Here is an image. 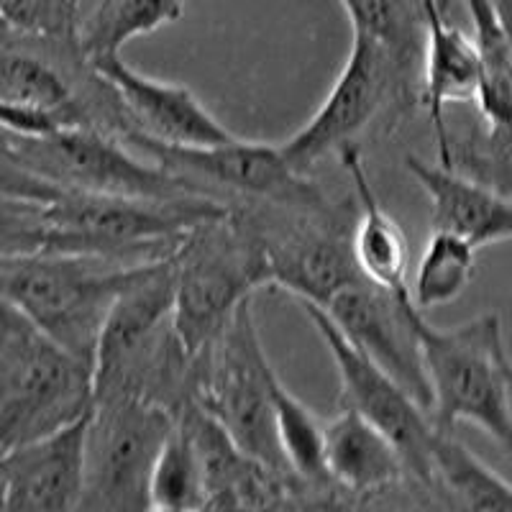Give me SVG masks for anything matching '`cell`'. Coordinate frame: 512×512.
<instances>
[{"mask_svg":"<svg viewBox=\"0 0 512 512\" xmlns=\"http://www.w3.org/2000/svg\"><path fill=\"white\" fill-rule=\"evenodd\" d=\"M410 323L431 395L433 428L454 433L459 423H474L507 451L512 438L510 356L500 315L484 313L461 326L438 328L413 305Z\"/></svg>","mask_w":512,"mask_h":512,"instance_id":"obj_1","label":"cell"},{"mask_svg":"<svg viewBox=\"0 0 512 512\" xmlns=\"http://www.w3.org/2000/svg\"><path fill=\"white\" fill-rule=\"evenodd\" d=\"M172 269V328L192 359L223 331L233 310L269 287L262 233L249 208L233 205L182 236Z\"/></svg>","mask_w":512,"mask_h":512,"instance_id":"obj_2","label":"cell"},{"mask_svg":"<svg viewBox=\"0 0 512 512\" xmlns=\"http://www.w3.org/2000/svg\"><path fill=\"white\" fill-rule=\"evenodd\" d=\"M228 203L213 195L128 198L59 190L47 203L41 251L100 256L118 264H146L175 254L182 236L218 216Z\"/></svg>","mask_w":512,"mask_h":512,"instance_id":"obj_3","label":"cell"},{"mask_svg":"<svg viewBox=\"0 0 512 512\" xmlns=\"http://www.w3.org/2000/svg\"><path fill=\"white\" fill-rule=\"evenodd\" d=\"M134 267L139 264L34 251L0 259V292L41 336L93 367L105 313Z\"/></svg>","mask_w":512,"mask_h":512,"instance_id":"obj_4","label":"cell"},{"mask_svg":"<svg viewBox=\"0 0 512 512\" xmlns=\"http://www.w3.org/2000/svg\"><path fill=\"white\" fill-rule=\"evenodd\" d=\"M272 372L249 297L233 310L223 331L195 356L190 395L244 454L290 474L274 438L269 397Z\"/></svg>","mask_w":512,"mask_h":512,"instance_id":"obj_5","label":"cell"},{"mask_svg":"<svg viewBox=\"0 0 512 512\" xmlns=\"http://www.w3.org/2000/svg\"><path fill=\"white\" fill-rule=\"evenodd\" d=\"M177 415L139 395L93 400L85 431V484L77 510H149V477Z\"/></svg>","mask_w":512,"mask_h":512,"instance_id":"obj_6","label":"cell"},{"mask_svg":"<svg viewBox=\"0 0 512 512\" xmlns=\"http://www.w3.org/2000/svg\"><path fill=\"white\" fill-rule=\"evenodd\" d=\"M3 134L8 152L54 190L162 200L210 195L200 185L172 175L152 159L136 157L121 139L100 128L72 126L39 136H21L11 131Z\"/></svg>","mask_w":512,"mask_h":512,"instance_id":"obj_7","label":"cell"},{"mask_svg":"<svg viewBox=\"0 0 512 512\" xmlns=\"http://www.w3.org/2000/svg\"><path fill=\"white\" fill-rule=\"evenodd\" d=\"M121 141L134 152L195 185H213L254 205L292 210L328 208V198L305 172H297L280 144L233 139L213 146H169L136 128H123Z\"/></svg>","mask_w":512,"mask_h":512,"instance_id":"obj_8","label":"cell"},{"mask_svg":"<svg viewBox=\"0 0 512 512\" xmlns=\"http://www.w3.org/2000/svg\"><path fill=\"white\" fill-rule=\"evenodd\" d=\"M410 98L413 88L402 80L390 54L359 24H351V52L333 88L318 111L282 141V154L297 172H308L326 154L354 144L390 105L408 108Z\"/></svg>","mask_w":512,"mask_h":512,"instance_id":"obj_9","label":"cell"},{"mask_svg":"<svg viewBox=\"0 0 512 512\" xmlns=\"http://www.w3.org/2000/svg\"><path fill=\"white\" fill-rule=\"evenodd\" d=\"M93 367L39 331L0 361V454L93 410Z\"/></svg>","mask_w":512,"mask_h":512,"instance_id":"obj_10","label":"cell"},{"mask_svg":"<svg viewBox=\"0 0 512 512\" xmlns=\"http://www.w3.org/2000/svg\"><path fill=\"white\" fill-rule=\"evenodd\" d=\"M267 254L269 287L285 290L297 303L323 305L351 282L361 280L349 246L344 216L336 208L251 210Z\"/></svg>","mask_w":512,"mask_h":512,"instance_id":"obj_11","label":"cell"},{"mask_svg":"<svg viewBox=\"0 0 512 512\" xmlns=\"http://www.w3.org/2000/svg\"><path fill=\"white\" fill-rule=\"evenodd\" d=\"M300 308L336 364L341 379V405L356 410L361 418H367L377 431L390 438L408 466L410 479L431 492L428 443L433 436V423L428 413L390 374H384L374 361L361 354L318 305L300 303Z\"/></svg>","mask_w":512,"mask_h":512,"instance_id":"obj_12","label":"cell"},{"mask_svg":"<svg viewBox=\"0 0 512 512\" xmlns=\"http://www.w3.org/2000/svg\"><path fill=\"white\" fill-rule=\"evenodd\" d=\"M410 308V292L392 295L372 282L356 280L338 290L320 310L361 354L384 374H390L428 413L431 395L420 361L418 336L410 323Z\"/></svg>","mask_w":512,"mask_h":512,"instance_id":"obj_13","label":"cell"},{"mask_svg":"<svg viewBox=\"0 0 512 512\" xmlns=\"http://www.w3.org/2000/svg\"><path fill=\"white\" fill-rule=\"evenodd\" d=\"M113 90L128 126L169 146H213L233 139L203 100L185 85L134 70L121 54L88 62Z\"/></svg>","mask_w":512,"mask_h":512,"instance_id":"obj_14","label":"cell"},{"mask_svg":"<svg viewBox=\"0 0 512 512\" xmlns=\"http://www.w3.org/2000/svg\"><path fill=\"white\" fill-rule=\"evenodd\" d=\"M88 418L90 413L0 454L3 510L67 512L80 507Z\"/></svg>","mask_w":512,"mask_h":512,"instance_id":"obj_15","label":"cell"},{"mask_svg":"<svg viewBox=\"0 0 512 512\" xmlns=\"http://www.w3.org/2000/svg\"><path fill=\"white\" fill-rule=\"evenodd\" d=\"M323 469L346 505L349 497H384L410 482L408 466L390 438L346 405L323 425Z\"/></svg>","mask_w":512,"mask_h":512,"instance_id":"obj_16","label":"cell"},{"mask_svg":"<svg viewBox=\"0 0 512 512\" xmlns=\"http://www.w3.org/2000/svg\"><path fill=\"white\" fill-rule=\"evenodd\" d=\"M405 169L431 200L433 231L454 233L477 251L512 239L510 195L415 154H405Z\"/></svg>","mask_w":512,"mask_h":512,"instance_id":"obj_17","label":"cell"},{"mask_svg":"<svg viewBox=\"0 0 512 512\" xmlns=\"http://www.w3.org/2000/svg\"><path fill=\"white\" fill-rule=\"evenodd\" d=\"M425 8V41L418 72V100L433 123L438 164H451V131L446 108L454 103H474L479 90V59L472 39L448 24L436 8Z\"/></svg>","mask_w":512,"mask_h":512,"instance_id":"obj_18","label":"cell"},{"mask_svg":"<svg viewBox=\"0 0 512 512\" xmlns=\"http://www.w3.org/2000/svg\"><path fill=\"white\" fill-rule=\"evenodd\" d=\"M336 154L354 185L356 213L349 231V246L356 272L361 280L372 282L392 295L408 292V239L400 223L379 203L364 164V154L356 144L344 146Z\"/></svg>","mask_w":512,"mask_h":512,"instance_id":"obj_19","label":"cell"},{"mask_svg":"<svg viewBox=\"0 0 512 512\" xmlns=\"http://www.w3.org/2000/svg\"><path fill=\"white\" fill-rule=\"evenodd\" d=\"M182 16V0H75L72 39L88 62L121 54L128 41Z\"/></svg>","mask_w":512,"mask_h":512,"instance_id":"obj_20","label":"cell"},{"mask_svg":"<svg viewBox=\"0 0 512 512\" xmlns=\"http://www.w3.org/2000/svg\"><path fill=\"white\" fill-rule=\"evenodd\" d=\"M431 492L461 510H512V487L469 451L454 433L433 428L428 443Z\"/></svg>","mask_w":512,"mask_h":512,"instance_id":"obj_21","label":"cell"},{"mask_svg":"<svg viewBox=\"0 0 512 512\" xmlns=\"http://www.w3.org/2000/svg\"><path fill=\"white\" fill-rule=\"evenodd\" d=\"M474 34L469 36L479 59L477 108L482 121L510 126L512 52L500 0H464Z\"/></svg>","mask_w":512,"mask_h":512,"instance_id":"obj_22","label":"cell"},{"mask_svg":"<svg viewBox=\"0 0 512 512\" xmlns=\"http://www.w3.org/2000/svg\"><path fill=\"white\" fill-rule=\"evenodd\" d=\"M351 24H359L390 54L402 80L415 90L425 41L423 0H341Z\"/></svg>","mask_w":512,"mask_h":512,"instance_id":"obj_23","label":"cell"},{"mask_svg":"<svg viewBox=\"0 0 512 512\" xmlns=\"http://www.w3.org/2000/svg\"><path fill=\"white\" fill-rule=\"evenodd\" d=\"M477 277V249L454 233L433 231L415 267L410 300L420 313L456 303Z\"/></svg>","mask_w":512,"mask_h":512,"instance_id":"obj_24","label":"cell"},{"mask_svg":"<svg viewBox=\"0 0 512 512\" xmlns=\"http://www.w3.org/2000/svg\"><path fill=\"white\" fill-rule=\"evenodd\" d=\"M149 510H205V474L198 443L190 428L175 420V428L159 448L149 477Z\"/></svg>","mask_w":512,"mask_h":512,"instance_id":"obj_25","label":"cell"},{"mask_svg":"<svg viewBox=\"0 0 512 512\" xmlns=\"http://www.w3.org/2000/svg\"><path fill=\"white\" fill-rule=\"evenodd\" d=\"M451 169L472 177L492 190L510 195V126H477L464 141H451Z\"/></svg>","mask_w":512,"mask_h":512,"instance_id":"obj_26","label":"cell"},{"mask_svg":"<svg viewBox=\"0 0 512 512\" xmlns=\"http://www.w3.org/2000/svg\"><path fill=\"white\" fill-rule=\"evenodd\" d=\"M47 236V203L0 192V259L41 251Z\"/></svg>","mask_w":512,"mask_h":512,"instance_id":"obj_27","label":"cell"},{"mask_svg":"<svg viewBox=\"0 0 512 512\" xmlns=\"http://www.w3.org/2000/svg\"><path fill=\"white\" fill-rule=\"evenodd\" d=\"M34 333L36 328L29 318L0 292V361L8 359L18 346H24Z\"/></svg>","mask_w":512,"mask_h":512,"instance_id":"obj_28","label":"cell"},{"mask_svg":"<svg viewBox=\"0 0 512 512\" xmlns=\"http://www.w3.org/2000/svg\"><path fill=\"white\" fill-rule=\"evenodd\" d=\"M0 510H3V487H0Z\"/></svg>","mask_w":512,"mask_h":512,"instance_id":"obj_29","label":"cell"}]
</instances>
